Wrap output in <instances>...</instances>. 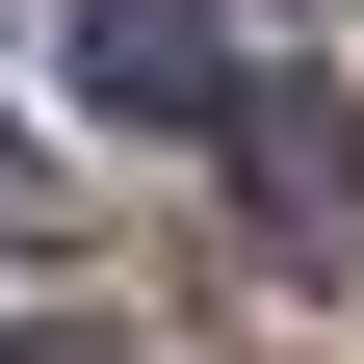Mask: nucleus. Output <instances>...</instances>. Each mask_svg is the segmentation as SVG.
<instances>
[{
    "mask_svg": "<svg viewBox=\"0 0 364 364\" xmlns=\"http://www.w3.org/2000/svg\"><path fill=\"white\" fill-rule=\"evenodd\" d=\"M235 208L287 287H364V105L338 78H235Z\"/></svg>",
    "mask_w": 364,
    "mask_h": 364,
    "instance_id": "f257e3e1",
    "label": "nucleus"
},
{
    "mask_svg": "<svg viewBox=\"0 0 364 364\" xmlns=\"http://www.w3.org/2000/svg\"><path fill=\"white\" fill-rule=\"evenodd\" d=\"M0 364H130V338H105V312H26V338H0Z\"/></svg>",
    "mask_w": 364,
    "mask_h": 364,
    "instance_id": "7ed1b4c3",
    "label": "nucleus"
},
{
    "mask_svg": "<svg viewBox=\"0 0 364 364\" xmlns=\"http://www.w3.org/2000/svg\"><path fill=\"white\" fill-rule=\"evenodd\" d=\"M53 53H78L105 130H235V26H208V0H78Z\"/></svg>",
    "mask_w": 364,
    "mask_h": 364,
    "instance_id": "f03ea898",
    "label": "nucleus"
}]
</instances>
